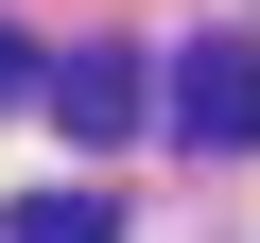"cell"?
<instances>
[{
	"label": "cell",
	"mask_w": 260,
	"mask_h": 243,
	"mask_svg": "<svg viewBox=\"0 0 260 243\" xmlns=\"http://www.w3.org/2000/svg\"><path fill=\"white\" fill-rule=\"evenodd\" d=\"M174 122H191V139H260V52L243 35H191L174 52Z\"/></svg>",
	"instance_id": "1"
},
{
	"label": "cell",
	"mask_w": 260,
	"mask_h": 243,
	"mask_svg": "<svg viewBox=\"0 0 260 243\" xmlns=\"http://www.w3.org/2000/svg\"><path fill=\"white\" fill-rule=\"evenodd\" d=\"M35 87H52L70 139H121V122H139V52H70V70H35Z\"/></svg>",
	"instance_id": "2"
},
{
	"label": "cell",
	"mask_w": 260,
	"mask_h": 243,
	"mask_svg": "<svg viewBox=\"0 0 260 243\" xmlns=\"http://www.w3.org/2000/svg\"><path fill=\"white\" fill-rule=\"evenodd\" d=\"M0 243H121V208H104V191H18Z\"/></svg>",
	"instance_id": "3"
},
{
	"label": "cell",
	"mask_w": 260,
	"mask_h": 243,
	"mask_svg": "<svg viewBox=\"0 0 260 243\" xmlns=\"http://www.w3.org/2000/svg\"><path fill=\"white\" fill-rule=\"evenodd\" d=\"M18 87H35V52H18V18H0V104H18Z\"/></svg>",
	"instance_id": "4"
}]
</instances>
